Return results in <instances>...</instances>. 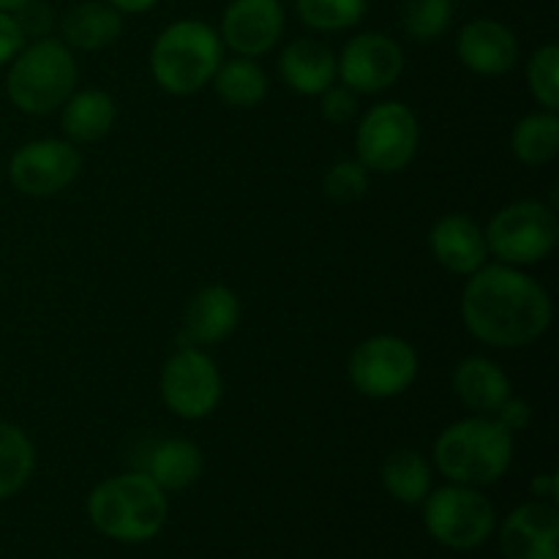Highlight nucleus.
Returning <instances> with one entry per match:
<instances>
[{
	"label": "nucleus",
	"instance_id": "nucleus-1",
	"mask_svg": "<svg viewBox=\"0 0 559 559\" xmlns=\"http://www.w3.org/2000/svg\"><path fill=\"white\" fill-rule=\"evenodd\" d=\"M551 314L549 293L506 262L478 267L464 284V328L489 347L513 349L538 342L549 331Z\"/></svg>",
	"mask_w": 559,
	"mask_h": 559
},
{
	"label": "nucleus",
	"instance_id": "nucleus-2",
	"mask_svg": "<svg viewBox=\"0 0 559 559\" xmlns=\"http://www.w3.org/2000/svg\"><path fill=\"white\" fill-rule=\"evenodd\" d=\"M167 491L145 473H126L102 480L87 497V519L93 527L118 544H145L167 524Z\"/></svg>",
	"mask_w": 559,
	"mask_h": 559
},
{
	"label": "nucleus",
	"instance_id": "nucleus-3",
	"mask_svg": "<svg viewBox=\"0 0 559 559\" xmlns=\"http://www.w3.org/2000/svg\"><path fill=\"white\" fill-rule=\"evenodd\" d=\"M513 462V435L495 415H473L448 426L435 442V464L448 480L462 486H489Z\"/></svg>",
	"mask_w": 559,
	"mask_h": 559
},
{
	"label": "nucleus",
	"instance_id": "nucleus-4",
	"mask_svg": "<svg viewBox=\"0 0 559 559\" xmlns=\"http://www.w3.org/2000/svg\"><path fill=\"white\" fill-rule=\"evenodd\" d=\"M224 60L216 27L202 20H178L164 27L151 49V71L158 87L173 96H191L213 80Z\"/></svg>",
	"mask_w": 559,
	"mask_h": 559
},
{
	"label": "nucleus",
	"instance_id": "nucleus-5",
	"mask_svg": "<svg viewBox=\"0 0 559 559\" xmlns=\"http://www.w3.org/2000/svg\"><path fill=\"white\" fill-rule=\"evenodd\" d=\"M76 76L74 52L58 38H38L11 60L5 93L20 112L49 115L74 93Z\"/></svg>",
	"mask_w": 559,
	"mask_h": 559
},
{
	"label": "nucleus",
	"instance_id": "nucleus-6",
	"mask_svg": "<svg viewBox=\"0 0 559 559\" xmlns=\"http://www.w3.org/2000/svg\"><path fill=\"white\" fill-rule=\"evenodd\" d=\"M484 235L489 254L506 265H535L557 249L559 222L546 202L519 200L497 211Z\"/></svg>",
	"mask_w": 559,
	"mask_h": 559
},
{
	"label": "nucleus",
	"instance_id": "nucleus-7",
	"mask_svg": "<svg viewBox=\"0 0 559 559\" xmlns=\"http://www.w3.org/2000/svg\"><path fill=\"white\" fill-rule=\"evenodd\" d=\"M495 506L475 486H442L424 500V524L431 538L453 551L478 549L495 533Z\"/></svg>",
	"mask_w": 559,
	"mask_h": 559
},
{
	"label": "nucleus",
	"instance_id": "nucleus-8",
	"mask_svg": "<svg viewBox=\"0 0 559 559\" xmlns=\"http://www.w3.org/2000/svg\"><path fill=\"white\" fill-rule=\"evenodd\" d=\"M418 118L402 102L374 104L355 131L358 162L369 173H402L418 153Z\"/></svg>",
	"mask_w": 559,
	"mask_h": 559
},
{
	"label": "nucleus",
	"instance_id": "nucleus-9",
	"mask_svg": "<svg viewBox=\"0 0 559 559\" xmlns=\"http://www.w3.org/2000/svg\"><path fill=\"white\" fill-rule=\"evenodd\" d=\"M418 377V353L402 336L380 333L349 355V380L355 391L369 399L402 396Z\"/></svg>",
	"mask_w": 559,
	"mask_h": 559
},
{
	"label": "nucleus",
	"instance_id": "nucleus-10",
	"mask_svg": "<svg viewBox=\"0 0 559 559\" xmlns=\"http://www.w3.org/2000/svg\"><path fill=\"white\" fill-rule=\"evenodd\" d=\"M162 399L183 420L207 418L222 402V374L211 355L197 347H183L164 364Z\"/></svg>",
	"mask_w": 559,
	"mask_h": 559
},
{
	"label": "nucleus",
	"instance_id": "nucleus-11",
	"mask_svg": "<svg viewBox=\"0 0 559 559\" xmlns=\"http://www.w3.org/2000/svg\"><path fill=\"white\" fill-rule=\"evenodd\" d=\"M82 169L74 142L33 140L25 142L9 162V180L25 197H52L69 189Z\"/></svg>",
	"mask_w": 559,
	"mask_h": 559
},
{
	"label": "nucleus",
	"instance_id": "nucleus-12",
	"mask_svg": "<svg viewBox=\"0 0 559 559\" xmlns=\"http://www.w3.org/2000/svg\"><path fill=\"white\" fill-rule=\"evenodd\" d=\"M404 71V52L385 33H360L344 44L336 58V74L342 85L355 93L388 91Z\"/></svg>",
	"mask_w": 559,
	"mask_h": 559
},
{
	"label": "nucleus",
	"instance_id": "nucleus-13",
	"mask_svg": "<svg viewBox=\"0 0 559 559\" xmlns=\"http://www.w3.org/2000/svg\"><path fill=\"white\" fill-rule=\"evenodd\" d=\"M284 22L282 0H233L224 9L218 36L238 58H260L276 47Z\"/></svg>",
	"mask_w": 559,
	"mask_h": 559
},
{
	"label": "nucleus",
	"instance_id": "nucleus-14",
	"mask_svg": "<svg viewBox=\"0 0 559 559\" xmlns=\"http://www.w3.org/2000/svg\"><path fill=\"white\" fill-rule=\"evenodd\" d=\"M506 559H559V513L555 502H524L500 530Z\"/></svg>",
	"mask_w": 559,
	"mask_h": 559
},
{
	"label": "nucleus",
	"instance_id": "nucleus-15",
	"mask_svg": "<svg viewBox=\"0 0 559 559\" xmlns=\"http://www.w3.org/2000/svg\"><path fill=\"white\" fill-rule=\"evenodd\" d=\"M456 55L473 74L502 76L519 60L516 33L497 20H473L459 31Z\"/></svg>",
	"mask_w": 559,
	"mask_h": 559
},
{
	"label": "nucleus",
	"instance_id": "nucleus-16",
	"mask_svg": "<svg viewBox=\"0 0 559 559\" xmlns=\"http://www.w3.org/2000/svg\"><path fill=\"white\" fill-rule=\"evenodd\" d=\"M429 246L435 260L456 276H473L486 265L489 246L478 224L464 213H448L431 227Z\"/></svg>",
	"mask_w": 559,
	"mask_h": 559
},
{
	"label": "nucleus",
	"instance_id": "nucleus-17",
	"mask_svg": "<svg viewBox=\"0 0 559 559\" xmlns=\"http://www.w3.org/2000/svg\"><path fill=\"white\" fill-rule=\"evenodd\" d=\"M278 71L284 85L300 96H320L338 80L336 55L314 38L289 41L278 58Z\"/></svg>",
	"mask_w": 559,
	"mask_h": 559
},
{
	"label": "nucleus",
	"instance_id": "nucleus-18",
	"mask_svg": "<svg viewBox=\"0 0 559 559\" xmlns=\"http://www.w3.org/2000/svg\"><path fill=\"white\" fill-rule=\"evenodd\" d=\"M240 322V300L238 295L222 284L202 287L186 306V333L194 344H218Z\"/></svg>",
	"mask_w": 559,
	"mask_h": 559
},
{
	"label": "nucleus",
	"instance_id": "nucleus-19",
	"mask_svg": "<svg viewBox=\"0 0 559 559\" xmlns=\"http://www.w3.org/2000/svg\"><path fill=\"white\" fill-rule=\"evenodd\" d=\"M123 33V14L107 0H85L71 5L60 20V36L69 49L96 52L115 44Z\"/></svg>",
	"mask_w": 559,
	"mask_h": 559
},
{
	"label": "nucleus",
	"instance_id": "nucleus-20",
	"mask_svg": "<svg viewBox=\"0 0 559 559\" xmlns=\"http://www.w3.org/2000/svg\"><path fill=\"white\" fill-rule=\"evenodd\" d=\"M453 391L475 415H495V409L511 396V380L495 360L464 358L453 371Z\"/></svg>",
	"mask_w": 559,
	"mask_h": 559
},
{
	"label": "nucleus",
	"instance_id": "nucleus-21",
	"mask_svg": "<svg viewBox=\"0 0 559 559\" xmlns=\"http://www.w3.org/2000/svg\"><path fill=\"white\" fill-rule=\"evenodd\" d=\"M205 459L202 451L189 440H164L151 448L145 456V469L142 473L164 491H183L202 475Z\"/></svg>",
	"mask_w": 559,
	"mask_h": 559
},
{
	"label": "nucleus",
	"instance_id": "nucleus-22",
	"mask_svg": "<svg viewBox=\"0 0 559 559\" xmlns=\"http://www.w3.org/2000/svg\"><path fill=\"white\" fill-rule=\"evenodd\" d=\"M115 118H118L115 98L98 87H85V91H74L66 98L60 123H63L66 136L71 142H98L109 134Z\"/></svg>",
	"mask_w": 559,
	"mask_h": 559
},
{
	"label": "nucleus",
	"instance_id": "nucleus-23",
	"mask_svg": "<svg viewBox=\"0 0 559 559\" xmlns=\"http://www.w3.org/2000/svg\"><path fill=\"white\" fill-rule=\"evenodd\" d=\"M211 82L216 87V96L227 107L251 109L267 96V76L260 63H254V58H235L227 63L222 60Z\"/></svg>",
	"mask_w": 559,
	"mask_h": 559
},
{
	"label": "nucleus",
	"instance_id": "nucleus-24",
	"mask_svg": "<svg viewBox=\"0 0 559 559\" xmlns=\"http://www.w3.org/2000/svg\"><path fill=\"white\" fill-rule=\"evenodd\" d=\"M382 486L402 506H420L431 491V467L418 451H393L382 464Z\"/></svg>",
	"mask_w": 559,
	"mask_h": 559
},
{
	"label": "nucleus",
	"instance_id": "nucleus-25",
	"mask_svg": "<svg viewBox=\"0 0 559 559\" xmlns=\"http://www.w3.org/2000/svg\"><path fill=\"white\" fill-rule=\"evenodd\" d=\"M513 156L527 167H544L559 153V115L551 109L522 118L511 136Z\"/></svg>",
	"mask_w": 559,
	"mask_h": 559
},
{
	"label": "nucleus",
	"instance_id": "nucleus-26",
	"mask_svg": "<svg viewBox=\"0 0 559 559\" xmlns=\"http://www.w3.org/2000/svg\"><path fill=\"white\" fill-rule=\"evenodd\" d=\"M36 451L25 431L0 420V500L14 497L33 475Z\"/></svg>",
	"mask_w": 559,
	"mask_h": 559
},
{
	"label": "nucleus",
	"instance_id": "nucleus-27",
	"mask_svg": "<svg viewBox=\"0 0 559 559\" xmlns=\"http://www.w3.org/2000/svg\"><path fill=\"white\" fill-rule=\"evenodd\" d=\"M298 16L320 33L347 31L366 14V0H295Z\"/></svg>",
	"mask_w": 559,
	"mask_h": 559
},
{
	"label": "nucleus",
	"instance_id": "nucleus-28",
	"mask_svg": "<svg viewBox=\"0 0 559 559\" xmlns=\"http://www.w3.org/2000/svg\"><path fill=\"white\" fill-rule=\"evenodd\" d=\"M453 0H404L402 25L415 41H437L451 27Z\"/></svg>",
	"mask_w": 559,
	"mask_h": 559
},
{
	"label": "nucleus",
	"instance_id": "nucleus-29",
	"mask_svg": "<svg viewBox=\"0 0 559 559\" xmlns=\"http://www.w3.org/2000/svg\"><path fill=\"white\" fill-rule=\"evenodd\" d=\"M527 85L535 102L544 109H559V47L544 44L527 63Z\"/></svg>",
	"mask_w": 559,
	"mask_h": 559
},
{
	"label": "nucleus",
	"instance_id": "nucleus-30",
	"mask_svg": "<svg viewBox=\"0 0 559 559\" xmlns=\"http://www.w3.org/2000/svg\"><path fill=\"white\" fill-rule=\"evenodd\" d=\"M322 189L333 202H358L369 189V169L358 158H342L331 164L322 178Z\"/></svg>",
	"mask_w": 559,
	"mask_h": 559
},
{
	"label": "nucleus",
	"instance_id": "nucleus-31",
	"mask_svg": "<svg viewBox=\"0 0 559 559\" xmlns=\"http://www.w3.org/2000/svg\"><path fill=\"white\" fill-rule=\"evenodd\" d=\"M320 96L322 118H325L328 123L344 126L358 115V93L349 91L347 85H336V82H333V85L328 87L325 93H320Z\"/></svg>",
	"mask_w": 559,
	"mask_h": 559
},
{
	"label": "nucleus",
	"instance_id": "nucleus-32",
	"mask_svg": "<svg viewBox=\"0 0 559 559\" xmlns=\"http://www.w3.org/2000/svg\"><path fill=\"white\" fill-rule=\"evenodd\" d=\"M25 47V27L11 11H0V66L11 63Z\"/></svg>",
	"mask_w": 559,
	"mask_h": 559
},
{
	"label": "nucleus",
	"instance_id": "nucleus-33",
	"mask_svg": "<svg viewBox=\"0 0 559 559\" xmlns=\"http://www.w3.org/2000/svg\"><path fill=\"white\" fill-rule=\"evenodd\" d=\"M495 420L502 429L511 431V435H519V431L527 429L530 420H533V409H530V404L524 402V399L508 396L506 402L495 409Z\"/></svg>",
	"mask_w": 559,
	"mask_h": 559
},
{
	"label": "nucleus",
	"instance_id": "nucleus-34",
	"mask_svg": "<svg viewBox=\"0 0 559 559\" xmlns=\"http://www.w3.org/2000/svg\"><path fill=\"white\" fill-rule=\"evenodd\" d=\"M557 473H546V475H538V478H533V484H530V491H533L538 500H557Z\"/></svg>",
	"mask_w": 559,
	"mask_h": 559
},
{
	"label": "nucleus",
	"instance_id": "nucleus-35",
	"mask_svg": "<svg viewBox=\"0 0 559 559\" xmlns=\"http://www.w3.org/2000/svg\"><path fill=\"white\" fill-rule=\"evenodd\" d=\"M109 5L120 11V14H142V11H151L158 0H107Z\"/></svg>",
	"mask_w": 559,
	"mask_h": 559
},
{
	"label": "nucleus",
	"instance_id": "nucleus-36",
	"mask_svg": "<svg viewBox=\"0 0 559 559\" xmlns=\"http://www.w3.org/2000/svg\"><path fill=\"white\" fill-rule=\"evenodd\" d=\"M25 3L27 0H0V11H11V14H14V11H20Z\"/></svg>",
	"mask_w": 559,
	"mask_h": 559
}]
</instances>
